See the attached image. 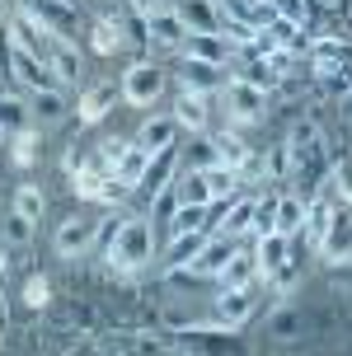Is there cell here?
I'll list each match as a JSON object with an SVG mask.
<instances>
[{
    "label": "cell",
    "instance_id": "cell-7",
    "mask_svg": "<svg viewBox=\"0 0 352 356\" xmlns=\"http://www.w3.org/2000/svg\"><path fill=\"white\" fill-rule=\"evenodd\" d=\"M259 300H263V282L235 286V291H221V286H216V300H211V323H216L221 333H235V328H245V323L259 314Z\"/></svg>",
    "mask_w": 352,
    "mask_h": 356
},
{
    "label": "cell",
    "instance_id": "cell-17",
    "mask_svg": "<svg viewBox=\"0 0 352 356\" xmlns=\"http://www.w3.org/2000/svg\"><path fill=\"white\" fill-rule=\"evenodd\" d=\"M174 169H183V164H178V145H174V150H164V155H155V160H151V169H146V178L137 183V197L146 202V207H155V202H164V188L174 183Z\"/></svg>",
    "mask_w": 352,
    "mask_h": 356
},
{
    "label": "cell",
    "instance_id": "cell-15",
    "mask_svg": "<svg viewBox=\"0 0 352 356\" xmlns=\"http://www.w3.org/2000/svg\"><path fill=\"white\" fill-rule=\"evenodd\" d=\"M235 52H240V42L226 33H193L188 42H183V61H207V66H226L230 71V61H235Z\"/></svg>",
    "mask_w": 352,
    "mask_h": 356
},
{
    "label": "cell",
    "instance_id": "cell-2",
    "mask_svg": "<svg viewBox=\"0 0 352 356\" xmlns=\"http://www.w3.org/2000/svg\"><path fill=\"white\" fill-rule=\"evenodd\" d=\"M282 160H286V178L296 183V193H310V188H324L329 174H334V155H329V141H324V131L319 122L310 118H300L291 131H286V141H282Z\"/></svg>",
    "mask_w": 352,
    "mask_h": 356
},
{
    "label": "cell",
    "instance_id": "cell-28",
    "mask_svg": "<svg viewBox=\"0 0 352 356\" xmlns=\"http://www.w3.org/2000/svg\"><path fill=\"white\" fill-rule=\"evenodd\" d=\"M29 99V113H33V127H47V122H61L70 113V94L66 89H47V94H24Z\"/></svg>",
    "mask_w": 352,
    "mask_h": 356
},
{
    "label": "cell",
    "instance_id": "cell-4",
    "mask_svg": "<svg viewBox=\"0 0 352 356\" xmlns=\"http://www.w3.org/2000/svg\"><path fill=\"white\" fill-rule=\"evenodd\" d=\"M305 216H310L305 193H296V188H286V193H268V197H259L254 234H286V239H296V234L305 230Z\"/></svg>",
    "mask_w": 352,
    "mask_h": 356
},
{
    "label": "cell",
    "instance_id": "cell-18",
    "mask_svg": "<svg viewBox=\"0 0 352 356\" xmlns=\"http://www.w3.org/2000/svg\"><path fill=\"white\" fill-rule=\"evenodd\" d=\"M178 85L202 94V99H211V94H221L230 85V71L226 66H207V61H183L178 56Z\"/></svg>",
    "mask_w": 352,
    "mask_h": 356
},
{
    "label": "cell",
    "instance_id": "cell-5",
    "mask_svg": "<svg viewBox=\"0 0 352 356\" xmlns=\"http://www.w3.org/2000/svg\"><path fill=\"white\" fill-rule=\"evenodd\" d=\"M99 234H104V211H99V207L70 211L52 230V249H56V258H85V253L99 244Z\"/></svg>",
    "mask_w": 352,
    "mask_h": 356
},
{
    "label": "cell",
    "instance_id": "cell-3",
    "mask_svg": "<svg viewBox=\"0 0 352 356\" xmlns=\"http://www.w3.org/2000/svg\"><path fill=\"white\" fill-rule=\"evenodd\" d=\"M310 80L315 89L334 94V99H348L352 94V42L343 38H310Z\"/></svg>",
    "mask_w": 352,
    "mask_h": 356
},
{
    "label": "cell",
    "instance_id": "cell-25",
    "mask_svg": "<svg viewBox=\"0 0 352 356\" xmlns=\"http://www.w3.org/2000/svg\"><path fill=\"white\" fill-rule=\"evenodd\" d=\"M254 282H263V277H259V258H254V239H249L245 249L221 267L216 286H221V291H235V286H254Z\"/></svg>",
    "mask_w": 352,
    "mask_h": 356
},
{
    "label": "cell",
    "instance_id": "cell-23",
    "mask_svg": "<svg viewBox=\"0 0 352 356\" xmlns=\"http://www.w3.org/2000/svg\"><path fill=\"white\" fill-rule=\"evenodd\" d=\"M169 118L178 122V131L197 136V131H207V99L178 85V89H174V104H169Z\"/></svg>",
    "mask_w": 352,
    "mask_h": 356
},
{
    "label": "cell",
    "instance_id": "cell-6",
    "mask_svg": "<svg viewBox=\"0 0 352 356\" xmlns=\"http://www.w3.org/2000/svg\"><path fill=\"white\" fill-rule=\"evenodd\" d=\"M164 85H169V71H164L160 61H151V56L132 61L123 71V80H118L127 108H155L160 99H164Z\"/></svg>",
    "mask_w": 352,
    "mask_h": 356
},
{
    "label": "cell",
    "instance_id": "cell-32",
    "mask_svg": "<svg viewBox=\"0 0 352 356\" xmlns=\"http://www.w3.org/2000/svg\"><path fill=\"white\" fill-rule=\"evenodd\" d=\"M10 160H15V169H29V164L38 160V127L10 136Z\"/></svg>",
    "mask_w": 352,
    "mask_h": 356
},
{
    "label": "cell",
    "instance_id": "cell-11",
    "mask_svg": "<svg viewBox=\"0 0 352 356\" xmlns=\"http://www.w3.org/2000/svg\"><path fill=\"white\" fill-rule=\"evenodd\" d=\"M10 75H15V85L24 89V94H47V89H66L61 80L52 75V66L43 61L38 52H29V47H15L10 42Z\"/></svg>",
    "mask_w": 352,
    "mask_h": 356
},
{
    "label": "cell",
    "instance_id": "cell-9",
    "mask_svg": "<svg viewBox=\"0 0 352 356\" xmlns=\"http://www.w3.org/2000/svg\"><path fill=\"white\" fill-rule=\"evenodd\" d=\"M70 188H75V197H80V202L99 207V211H113L118 202H127V188L113 174H104L94 160H85L75 174H70Z\"/></svg>",
    "mask_w": 352,
    "mask_h": 356
},
{
    "label": "cell",
    "instance_id": "cell-1",
    "mask_svg": "<svg viewBox=\"0 0 352 356\" xmlns=\"http://www.w3.org/2000/svg\"><path fill=\"white\" fill-rule=\"evenodd\" d=\"M99 249L118 277H141L155 263V220L146 211L113 216V225H104V234H99Z\"/></svg>",
    "mask_w": 352,
    "mask_h": 356
},
{
    "label": "cell",
    "instance_id": "cell-33",
    "mask_svg": "<svg viewBox=\"0 0 352 356\" xmlns=\"http://www.w3.org/2000/svg\"><path fill=\"white\" fill-rule=\"evenodd\" d=\"M47 300H52V291H47V277H29V282H24V305H29V309H43Z\"/></svg>",
    "mask_w": 352,
    "mask_h": 356
},
{
    "label": "cell",
    "instance_id": "cell-21",
    "mask_svg": "<svg viewBox=\"0 0 352 356\" xmlns=\"http://www.w3.org/2000/svg\"><path fill=\"white\" fill-rule=\"evenodd\" d=\"M216 225V207H169V220H164V239H183V234H211Z\"/></svg>",
    "mask_w": 352,
    "mask_h": 356
},
{
    "label": "cell",
    "instance_id": "cell-24",
    "mask_svg": "<svg viewBox=\"0 0 352 356\" xmlns=\"http://www.w3.org/2000/svg\"><path fill=\"white\" fill-rule=\"evenodd\" d=\"M123 42H127V33H123V19L118 15H94L89 19V52L94 56H118Z\"/></svg>",
    "mask_w": 352,
    "mask_h": 356
},
{
    "label": "cell",
    "instance_id": "cell-38",
    "mask_svg": "<svg viewBox=\"0 0 352 356\" xmlns=\"http://www.w3.org/2000/svg\"><path fill=\"white\" fill-rule=\"evenodd\" d=\"M245 5H254V0H245Z\"/></svg>",
    "mask_w": 352,
    "mask_h": 356
},
{
    "label": "cell",
    "instance_id": "cell-22",
    "mask_svg": "<svg viewBox=\"0 0 352 356\" xmlns=\"http://www.w3.org/2000/svg\"><path fill=\"white\" fill-rule=\"evenodd\" d=\"M108 352L113 356H183V352H174V342L164 333H118L108 342Z\"/></svg>",
    "mask_w": 352,
    "mask_h": 356
},
{
    "label": "cell",
    "instance_id": "cell-34",
    "mask_svg": "<svg viewBox=\"0 0 352 356\" xmlns=\"http://www.w3.org/2000/svg\"><path fill=\"white\" fill-rule=\"evenodd\" d=\"M343 122H348V136H352V94L343 99Z\"/></svg>",
    "mask_w": 352,
    "mask_h": 356
},
{
    "label": "cell",
    "instance_id": "cell-27",
    "mask_svg": "<svg viewBox=\"0 0 352 356\" xmlns=\"http://www.w3.org/2000/svg\"><path fill=\"white\" fill-rule=\"evenodd\" d=\"M33 127V113H29V99L15 94V89H0V136H19Z\"/></svg>",
    "mask_w": 352,
    "mask_h": 356
},
{
    "label": "cell",
    "instance_id": "cell-36",
    "mask_svg": "<svg viewBox=\"0 0 352 356\" xmlns=\"http://www.w3.org/2000/svg\"><path fill=\"white\" fill-rule=\"evenodd\" d=\"M343 286H348V291H352V267H348V272H343Z\"/></svg>",
    "mask_w": 352,
    "mask_h": 356
},
{
    "label": "cell",
    "instance_id": "cell-20",
    "mask_svg": "<svg viewBox=\"0 0 352 356\" xmlns=\"http://www.w3.org/2000/svg\"><path fill=\"white\" fill-rule=\"evenodd\" d=\"M132 141H137L146 155H164V150H174V145H178V122L169 118V113H151V118L137 127Z\"/></svg>",
    "mask_w": 352,
    "mask_h": 356
},
{
    "label": "cell",
    "instance_id": "cell-12",
    "mask_svg": "<svg viewBox=\"0 0 352 356\" xmlns=\"http://www.w3.org/2000/svg\"><path fill=\"white\" fill-rule=\"evenodd\" d=\"M315 333V309H305L296 300H277L268 314V338L273 342H300Z\"/></svg>",
    "mask_w": 352,
    "mask_h": 356
},
{
    "label": "cell",
    "instance_id": "cell-14",
    "mask_svg": "<svg viewBox=\"0 0 352 356\" xmlns=\"http://www.w3.org/2000/svg\"><path fill=\"white\" fill-rule=\"evenodd\" d=\"M254 216H259V197L235 193L230 202H216V225H211V234H240V239H249Z\"/></svg>",
    "mask_w": 352,
    "mask_h": 356
},
{
    "label": "cell",
    "instance_id": "cell-37",
    "mask_svg": "<svg viewBox=\"0 0 352 356\" xmlns=\"http://www.w3.org/2000/svg\"><path fill=\"white\" fill-rule=\"evenodd\" d=\"M61 5H80V0H61Z\"/></svg>",
    "mask_w": 352,
    "mask_h": 356
},
{
    "label": "cell",
    "instance_id": "cell-30",
    "mask_svg": "<svg viewBox=\"0 0 352 356\" xmlns=\"http://www.w3.org/2000/svg\"><path fill=\"white\" fill-rule=\"evenodd\" d=\"M207 239L211 234H183V239H169V244H164V272L174 277V272H183V267H193V258L202 253Z\"/></svg>",
    "mask_w": 352,
    "mask_h": 356
},
{
    "label": "cell",
    "instance_id": "cell-29",
    "mask_svg": "<svg viewBox=\"0 0 352 356\" xmlns=\"http://www.w3.org/2000/svg\"><path fill=\"white\" fill-rule=\"evenodd\" d=\"M33 234H38V225L29 220V216H19L15 207H5V216H0V244L10 253H24L29 244H33Z\"/></svg>",
    "mask_w": 352,
    "mask_h": 356
},
{
    "label": "cell",
    "instance_id": "cell-19",
    "mask_svg": "<svg viewBox=\"0 0 352 356\" xmlns=\"http://www.w3.org/2000/svg\"><path fill=\"white\" fill-rule=\"evenodd\" d=\"M38 56L52 66V75L61 80V85H80V47H75L70 38H52L47 33V42H43Z\"/></svg>",
    "mask_w": 352,
    "mask_h": 356
},
{
    "label": "cell",
    "instance_id": "cell-8",
    "mask_svg": "<svg viewBox=\"0 0 352 356\" xmlns=\"http://www.w3.org/2000/svg\"><path fill=\"white\" fill-rule=\"evenodd\" d=\"M221 104H226L230 127H254V122H263V118H268V89L254 85V80L230 75V85L221 89Z\"/></svg>",
    "mask_w": 352,
    "mask_h": 356
},
{
    "label": "cell",
    "instance_id": "cell-13",
    "mask_svg": "<svg viewBox=\"0 0 352 356\" xmlns=\"http://www.w3.org/2000/svg\"><path fill=\"white\" fill-rule=\"evenodd\" d=\"M141 24H146V42H151V52L178 56V52H183V42L193 38V33H188V24L178 19V10H151Z\"/></svg>",
    "mask_w": 352,
    "mask_h": 356
},
{
    "label": "cell",
    "instance_id": "cell-26",
    "mask_svg": "<svg viewBox=\"0 0 352 356\" xmlns=\"http://www.w3.org/2000/svg\"><path fill=\"white\" fill-rule=\"evenodd\" d=\"M174 10L188 24V33H221V5L216 0H178Z\"/></svg>",
    "mask_w": 352,
    "mask_h": 356
},
{
    "label": "cell",
    "instance_id": "cell-16",
    "mask_svg": "<svg viewBox=\"0 0 352 356\" xmlns=\"http://www.w3.org/2000/svg\"><path fill=\"white\" fill-rule=\"evenodd\" d=\"M123 104V89H118V80H89L85 89H80V122H104L113 108Z\"/></svg>",
    "mask_w": 352,
    "mask_h": 356
},
{
    "label": "cell",
    "instance_id": "cell-10",
    "mask_svg": "<svg viewBox=\"0 0 352 356\" xmlns=\"http://www.w3.org/2000/svg\"><path fill=\"white\" fill-rule=\"evenodd\" d=\"M254 258H259V277L263 282H286L291 267H296V239H286V234H254Z\"/></svg>",
    "mask_w": 352,
    "mask_h": 356
},
{
    "label": "cell",
    "instance_id": "cell-31",
    "mask_svg": "<svg viewBox=\"0 0 352 356\" xmlns=\"http://www.w3.org/2000/svg\"><path fill=\"white\" fill-rule=\"evenodd\" d=\"M10 207H15L19 216H29L33 225H43V216H47V193H43L38 183H19L15 197H10Z\"/></svg>",
    "mask_w": 352,
    "mask_h": 356
},
{
    "label": "cell",
    "instance_id": "cell-35",
    "mask_svg": "<svg viewBox=\"0 0 352 356\" xmlns=\"http://www.w3.org/2000/svg\"><path fill=\"white\" fill-rule=\"evenodd\" d=\"M151 5H155V10H174L178 0H151Z\"/></svg>",
    "mask_w": 352,
    "mask_h": 356
}]
</instances>
